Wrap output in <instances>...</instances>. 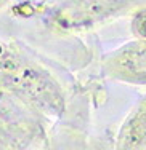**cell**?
Wrapping results in <instances>:
<instances>
[{"label":"cell","instance_id":"obj_1","mask_svg":"<svg viewBox=\"0 0 146 150\" xmlns=\"http://www.w3.org/2000/svg\"><path fill=\"white\" fill-rule=\"evenodd\" d=\"M138 32L146 37V16L141 18V21H138Z\"/></svg>","mask_w":146,"mask_h":150}]
</instances>
